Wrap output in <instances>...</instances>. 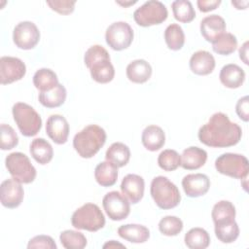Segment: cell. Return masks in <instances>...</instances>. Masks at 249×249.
Returning a JSON list of instances; mask_svg holds the SVG:
<instances>
[{"instance_id": "35", "label": "cell", "mask_w": 249, "mask_h": 249, "mask_svg": "<svg viewBox=\"0 0 249 249\" xmlns=\"http://www.w3.org/2000/svg\"><path fill=\"white\" fill-rule=\"evenodd\" d=\"M59 240L66 249H83L88 243L86 236L82 232L73 230L63 231L59 235Z\"/></svg>"}, {"instance_id": "19", "label": "cell", "mask_w": 249, "mask_h": 249, "mask_svg": "<svg viewBox=\"0 0 249 249\" xmlns=\"http://www.w3.org/2000/svg\"><path fill=\"white\" fill-rule=\"evenodd\" d=\"M215 58L207 51H197L190 58V69L193 73L205 76L213 72L215 68Z\"/></svg>"}, {"instance_id": "2", "label": "cell", "mask_w": 249, "mask_h": 249, "mask_svg": "<svg viewBox=\"0 0 249 249\" xmlns=\"http://www.w3.org/2000/svg\"><path fill=\"white\" fill-rule=\"evenodd\" d=\"M84 61L91 78L99 84H107L114 79L115 69L106 49L100 45L89 47L85 53Z\"/></svg>"}, {"instance_id": "24", "label": "cell", "mask_w": 249, "mask_h": 249, "mask_svg": "<svg viewBox=\"0 0 249 249\" xmlns=\"http://www.w3.org/2000/svg\"><path fill=\"white\" fill-rule=\"evenodd\" d=\"M152 75V67L145 59H135L126 66L127 79L135 84L147 82Z\"/></svg>"}, {"instance_id": "45", "label": "cell", "mask_w": 249, "mask_h": 249, "mask_svg": "<svg viewBox=\"0 0 249 249\" xmlns=\"http://www.w3.org/2000/svg\"><path fill=\"white\" fill-rule=\"evenodd\" d=\"M116 247H121V248H125V246L122 243H119L115 240H110L108 242H106L104 245H103V248H116Z\"/></svg>"}, {"instance_id": "47", "label": "cell", "mask_w": 249, "mask_h": 249, "mask_svg": "<svg viewBox=\"0 0 249 249\" xmlns=\"http://www.w3.org/2000/svg\"><path fill=\"white\" fill-rule=\"evenodd\" d=\"M137 1H129V2H121V1H116V3H118V4H120V5H122V6H124V7H127V6H129V5H133V4H135Z\"/></svg>"}, {"instance_id": "33", "label": "cell", "mask_w": 249, "mask_h": 249, "mask_svg": "<svg viewBox=\"0 0 249 249\" xmlns=\"http://www.w3.org/2000/svg\"><path fill=\"white\" fill-rule=\"evenodd\" d=\"M164 41L168 49L179 51L185 43V34L182 27L177 23L169 24L164 30Z\"/></svg>"}, {"instance_id": "21", "label": "cell", "mask_w": 249, "mask_h": 249, "mask_svg": "<svg viewBox=\"0 0 249 249\" xmlns=\"http://www.w3.org/2000/svg\"><path fill=\"white\" fill-rule=\"evenodd\" d=\"M207 160L205 150L191 146L185 149L181 155V166L187 170H196L203 166Z\"/></svg>"}, {"instance_id": "14", "label": "cell", "mask_w": 249, "mask_h": 249, "mask_svg": "<svg viewBox=\"0 0 249 249\" xmlns=\"http://www.w3.org/2000/svg\"><path fill=\"white\" fill-rule=\"evenodd\" d=\"M23 188L15 179H7L1 183L0 199L4 207L10 209L18 207L23 200Z\"/></svg>"}, {"instance_id": "20", "label": "cell", "mask_w": 249, "mask_h": 249, "mask_svg": "<svg viewBox=\"0 0 249 249\" xmlns=\"http://www.w3.org/2000/svg\"><path fill=\"white\" fill-rule=\"evenodd\" d=\"M219 78L221 83L229 89H237L242 86L245 80L244 70L236 64L230 63L222 67Z\"/></svg>"}, {"instance_id": "16", "label": "cell", "mask_w": 249, "mask_h": 249, "mask_svg": "<svg viewBox=\"0 0 249 249\" xmlns=\"http://www.w3.org/2000/svg\"><path fill=\"white\" fill-rule=\"evenodd\" d=\"M182 187L188 196L198 197L208 192L210 180L207 175L202 173L188 174L182 180Z\"/></svg>"}, {"instance_id": "41", "label": "cell", "mask_w": 249, "mask_h": 249, "mask_svg": "<svg viewBox=\"0 0 249 249\" xmlns=\"http://www.w3.org/2000/svg\"><path fill=\"white\" fill-rule=\"evenodd\" d=\"M76 1H70V0H53V1H47V5L56 13L60 15H69L73 13L75 8Z\"/></svg>"}, {"instance_id": "13", "label": "cell", "mask_w": 249, "mask_h": 249, "mask_svg": "<svg viewBox=\"0 0 249 249\" xmlns=\"http://www.w3.org/2000/svg\"><path fill=\"white\" fill-rule=\"evenodd\" d=\"M25 73L26 66L21 59L14 56H2L0 58V82L2 85L19 81Z\"/></svg>"}, {"instance_id": "43", "label": "cell", "mask_w": 249, "mask_h": 249, "mask_svg": "<svg viewBox=\"0 0 249 249\" xmlns=\"http://www.w3.org/2000/svg\"><path fill=\"white\" fill-rule=\"evenodd\" d=\"M198 10L202 13H207L215 10L221 4L220 0H198L196 2Z\"/></svg>"}, {"instance_id": "34", "label": "cell", "mask_w": 249, "mask_h": 249, "mask_svg": "<svg viewBox=\"0 0 249 249\" xmlns=\"http://www.w3.org/2000/svg\"><path fill=\"white\" fill-rule=\"evenodd\" d=\"M173 16L176 20L183 23L191 22L196 18V12L193 5L188 0H176L171 4Z\"/></svg>"}, {"instance_id": "26", "label": "cell", "mask_w": 249, "mask_h": 249, "mask_svg": "<svg viewBox=\"0 0 249 249\" xmlns=\"http://www.w3.org/2000/svg\"><path fill=\"white\" fill-rule=\"evenodd\" d=\"M94 178L100 186L111 187L117 182L118 167L108 160L101 161L94 169Z\"/></svg>"}, {"instance_id": "12", "label": "cell", "mask_w": 249, "mask_h": 249, "mask_svg": "<svg viewBox=\"0 0 249 249\" xmlns=\"http://www.w3.org/2000/svg\"><path fill=\"white\" fill-rule=\"evenodd\" d=\"M40 40V31L32 21L18 22L13 31V41L21 50H31L35 48Z\"/></svg>"}, {"instance_id": "27", "label": "cell", "mask_w": 249, "mask_h": 249, "mask_svg": "<svg viewBox=\"0 0 249 249\" xmlns=\"http://www.w3.org/2000/svg\"><path fill=\"white\" fill-rule=\"evenodd\" d=\"M32 158L40 164L49 163L53 157V149L52 145L44 138H35L29 147Z\"/></svg>"}, {"instance_id": "25", "label": "cell", "mask_w": 249, "mask_h": 249, "mask_svg": "<svg viewBox=\"0 0 249 249\" xmlns=\"http://www.w3.org/2000/svg\"><path fill=\"white\" fill-rule=\"evenodd\" d=\"M105 159L116 167H123L129 161L130 150L125 144L122 142H115L107 149Z\"/></svg>"}, {"instance_id": "28", "label": "cell", "mask_w": 249, "mask_h": 249, "mask_svg": "<svg viewBox=\"0 0 249 249\" xmlns=\"http://www.w3.org/2000/svg\"><path fill=\"white\" fill-rule=\"evenodd\" d=\"M66 89L58 84L54 89L49 91H40L38 95L39 102L47 108H56L61 106L66 99Z\"/></svg>"}, {"instance_id": "15", "label": "cell", "mask_w": 249, "mask_h": 249, "mask_svg": "<svg viewBox=\"0 0 249 249\" xmlns=\"http://www.w3.org/2000/svg\"><path fill=\"white\" fill-rule=\"evenodd\" d=\"M46 132L55 144H64L69 135V124L61 115H51L47 120Z\"/></svg>"}, {"instance_id": "37", "label": "cell", "mask_w": 249, "mask_h": 249, "mask_svg": "<svg viewBox=\"0 0 249 249\" xmlns=\"http://www.w3.org/2000/svg\"><path fill=\"white\" fill-rule=\"evenodd\" d=\"M158 164L164 171H173L181 165V156L175 150H163L158 157Z\"/></svg>"}, {"instance_id": "6", "label": "cell", "mask_w": 249, "mask_h": 249, "mask_svg": "<svg viewBox=\"0 0 249 249\" xmlns=\"http://www.w3.org/2000/svg\"><path fill=\"white\" fill-rule=\"evenodd\" d=\"M14 120L23 136L31 137L36 135L42 127L40 115L30 105L18 102L12 108Z\"/></svg>"}, {"instance_id": "3", "label": "cell", "mask_w": 249, "mask_h": 249, "mask_svg": "<svg viewBox=\"0 0 249 249\" xmlns=\"http://www.w3.org/2000/svg\"><path fill=\"white\" fill-rule=\"evenodd\" d=\"M106 142L105 130L97 124H89L75 134L73 147L83 159L95 156Z\"/></svg>"}, {"instance_id": "5", "label": "cell", "mask_w": 249, "mask_h": 249, "mask_svg": "<svg viewBox=\"0 0 249 249\" xmlns=\"http://www.w3.org/2000/svg\"><path fill=\"white\" fill-rule=\"evenodd\" d=\"M71 224L78 230L97 231L105 226V217L98 205L89 202L74 211Z\"/></svg>"}, {"instance_id": "4", "label": "cell", "mask_w": 249, "mask_h": 249, "mask_svg": "<svg viewBox=\"0 0 249 249\" xmlns=\"http://www.w3.org/2000/svg\"><path fill=\"white\" fill-rule=\"evenodd\" d=\"M151 196L160 209L176 207L181 200V195L174 183L165 176H157L151 182Z\"/></svg>"}, {"instance_id": "11", "label": "cell", "mask_w": 249, "mask_h": 249, "mask_svg": "<svg viewBox=\"0 0 249 249\" xmlns=\"http://www.w3.org/2000/svg\"><path fill=\"white\" fill-rule=\"evenodd\" d=\"M129 200L117 191L107 193L103 199L102 205L107 216L113 221L125 219L130 212Z\"/></svg>"}, {"instance_id": "7", "label": "cell", "mask_w": 249, "mask_h": 249, "mask_svg": "<svg viewBox=\"0 0 249 249\" xmlns=\"http://www.w3.org/2000/svg\"><path fill=\"white\" fill-rule=\"evenodd\" d=\"M5 164L13 179L20 184L32 183L36 178V169L29 158L23 153L14 152L9 154L6 157Z\"/></svg>"}, {"instance_id": "32", "label": "cell", "mask_w": 249, "mask_h": 249, "mask_svg": "<svg viewBox=\"0 0 249 249\" xmlns=\"http://www.w3.org/2000/svg\"><path fill=\"white\" fill-rule=\"evenodd\" d=\"M214 231L216 237L223 243H232L239 235V228L235 220L216 224Z\"/></svg>"}, {"instance_id": "9", "label": "cell", "mask_w": 249, "mask_h": 249, "mask_svg": "<svg viewBox=\"0 0 249 249\" xmlns=\"http://www.w3.org/2000/svg\"><path fill=\"white\" fill-rule=\"evenodd\" d=\"M168 16L165 5L157 0L145 2L133 13L135 22L143 27H148L163 22Z\"/></svg>"}, {"instance_id": "39", "label": "cell", "mask_w": 249, "mask_h": 249, "mask_svg": "<svg viewBox=\"0 0 249 249\" xmlns=\"http://www.w3.org/2000/svg\"><path fill=\"white\" fill-rule=\"evenodd\" d=\"M18 144V137L15 129L6 124H1L0 148L2 150H11Z\"/></svg>"}, {"instance_id": "40", "label": "cell", "mask_w": 249, "mask_h": 249, "mask_svg": "<svg viewBox=\"0 0 249 249\" xmlns=\"http://www.w3.org/2000/svg\"><path fill=\"white\" fill-rule=\"evenodd\" d=\"M28 249H33V248H44V249H56V244L54 240L45 234H40L32 237L27 244Z\"/></svg>"}, {"instance_id": "46", "label": "cell", "mask_w": 249, "mask_h": 249, "mask_svg": "<svg viewBox=\"0 0 249 249\" xmlns=\"http://www.w3.org/2000/svg\"><path fill=\"white\" fill-rule=\"evenodd\" d=\"M231 4H232L233 6H235V8L238 9V10H240V9H246V8H247V6L242 5V2H240V1H231Z\"/></svg>"}, {"instance_id": "42", "label": "cell", "mask_w": 249, "mask_h": 249, "mask_svg": "<svg viewBox=\"0 0 249 249\" xmlns=\"http://www.w3.org/2000/svg\"><path fill=\"white\" fill-rule=\"evenodd\" d=\"M235 111H236L237 116L242 121L248 122V120H249V99H248L247 95L238 99L236 106H235Z\"/></svg>"}, {"instance_id": "31", "label": "cell", "mask_w": 249, "mask_h": 249, "mask_svg": "<svg viewBox=\"0 0 249 249\" xmlns=\"http://www.w3.org/2000/svg\"><path fill=\"white\" fill-rule=\"evenodd\" d=\"M235 207L229 200H220L212 208L211 216L214 225L233 221L235 218Z\"/></svg>"}, {"instance_id": "10", "label": "cell", "mask_w": 249, "mask_h": 249, "mask_svg": "<svg viewBox=\"0 0 249 249\" xmlns=\"http://www.w3.org/2000/svg\"><path fill=\"white\" fill-rule=\"evenodd\" d=\"M133 30L125 21H116L110 24L105 32L107 45L114 51L127 49L133 40Z\"/></svg>"}, {"instance_id": "17", "label": "cell", "mask_w": 249, "mask_h": 249, "mask_svg": "<svg viewBox=\"0 0 249 249\" xmlns=\"http://www.w3.org/2000/svg\"><path fill=\"white\" fill-rule=\"evenodd\" d=\"M145 182L144 179L137 174H127L123 178L121 191L130 203L139 202L144 196Z\"/></svg>"}, {"instance_id": "1", "label": "cell", "mask_w": 249, "mask_h": 249, "mask_svg": "<svg viewBox=\"0 0 249 249\" xmlns=\"http://www.w3.org/2000/svg\"><path fill=\"white\" fill-rule=\"evenodd\" d=\"M198 140L213 148H226L236 145L242 136L241 127L231 122L228 115L217 112L198 130Z\"/></svg>"}, {"instance_id": "23", "label": "cell", "mask_w": 249, "mask_h": 249, "mask_svg": "<svg viewBox=\"0 0 249 249\" xmlns=\"http://www.w3.org/2000/svg\"><path fill=\"white\" fill-rule=\"evenodd\" d=\"M118 234L128 242L144 243L150 237V231L143 225L126 224L118 229Z\"/></svg>"}, {"instance_id": "38", "label": "cell", "mask_w": 249, "mask_h": 249, "mask_svg": "<svg viewBox=\"0 0 249 249\" xmlns=\"http://www.w3.org/2000/svg\"><path fill=\"white\" fill-rule=\"evenodd\" d=\"M183 230V222L176 216H165L159 222V231L166 236H175Z\"/></svg>"}, {"instance_id": "36", "label": "cell", "mask_w": 249, "mask_h": 249, "mask_svg": "<svg viewBox=\"0 0 249 249\" xmlns=\"http://www.w3.org/2000/svg\"><path fill=\"white\" fill-rule=\"evenodd\" d=\"M212 48L218 54L229 55L236 50L237 39L233 34L225 32L214 43H212Z\"/></svg>"}, {"instance_id": "22", "label": "cell", "mask_w": 249, "mask_h": 249, "mask_svg": "<svg viewBox=\"0 0 249 249\" xmlns=\"http://www.w3.org/2000/svg\"><path fill=\"white\" fill-rule=\"evenodd\" d=\"M141 141L143 146L151 151L155 152L163 147L165 143V134L161 127L151 124L144 128L141 135Z\"/></svg>"}, {"instance_id": "29", "label": "cell", "mask_w": 249, "mask_h": 249, "mask_svg": "<svg viewBox=\"0 0 249 249\" xmlns=\"http://www.w3.org/2000/svg\"><path fill=\"white\" fill-rule=\"evenodd\" d=\"M33 84L40 91H49L54 89L59 83L56 74L49 68L37 70L33 76Z\"/></svg>"}, {"instance_id": "8", "label": "cell", "mask_w": 249, "mask_h": 249, "mask_svg": "<svg viewBox=\"0 0 249 249\" xmlns=\"http://www.w3.org/2000/svg\"><path fill=\"white\" fill-rule=\"evenodd\" d=\"M248 160L245 156L234 153H225L215 160L216 170L226 176L243 179L248 176Z\"/></svg>"}, {"instance_id": "18", "label": "cell", "mask_w": 249, "mask_h": 249, "mask_svg": "<svg viewBox=\"0 0 249 249\" xmlns=\"http://www.w3.org/2000/svg\"><path fill=\"white\" fill-rule=\"evenodd\" d=\"M226 21L218 15H210L200 21V33L210 43H214L226 32Z\"/></svg>"}, {"instance_id": "44", "label": "cell", "mask_w": 249, "mask_h": 249, "mask_svg": "<svg viewBox=\"0 0 249 249\" xmlns=\"http://www.w3.org/2000/svg\"><path fill=\"white\" fill-rule=\"evenodd\" d=\"M247 54H248V42L246 41L239 49V57L240 59L245 63L248 64V58H247Z\"/></svg>"}, {"instance_id": "30", "label": "cell", "mask_w": 249, "mask_h": 249, "mask_svg": "<svg viewBox=\"0 0 249 249\" xmlns=\"http://www.w3.org/2000/svg\"><path fill=\"white\" fill-rule=\"evenodd\" d=\"M184 241L191 249H205L210 244V236L204 229L193 228L185 234Z\"/></svg>"}]
</instances>
